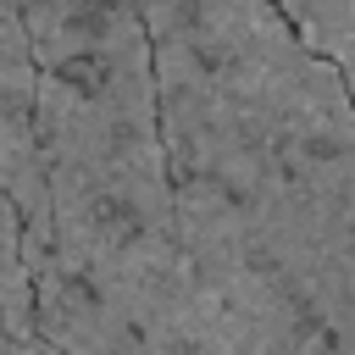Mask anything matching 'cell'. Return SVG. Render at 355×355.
Returning <instances> with one entry per match:
<instances>
[{
	"mask_svg": "<svg viewBox=\"0 0 355 355\" xmlns=\"http://www.w3.org/2000/svg\"><path fill=\"white\" fill-rule=\"evenodd\" d=\"M194 355L333 349L355 94L272 0H139Z\"/></svg>",
	"mask_w": 355,
	"mask_h": 355,
	"instance_id": "6da1fadb",
	"label": "cell"
},
{
	"mask_svg": "<svg viewBox=\"0 0 355 355\" xmlns=\"http://www.w3.org/2000/svg\"><path fill=\"white\" fill-rule=\"evenodd\" d=\"M50 239L33 322L67 355H189V277L139 0H22Z\"/></svg>",
	"mask_w": 355,
	"mask_h": 355,
	"instance_id": "7a4b0ae2",
	"label": "cell"
},
{
	"mask_svg": "<svg viewBox=\"0 0 355 355\" xmlns=\"http://www.w3.org/2000/svg\"><path fill=\"white\" fill-rule=\"evenodd\" d=\"M33 100H39V55L22 17V0H0V189L17 200L28 227V266L44 255L50 239V194H44V155L33 139Z\"/></svg>",
	"mask_w": 355,
	"mask_h": 355,
	"instance_id": "3957f363",
	"label": "cell"
},
{
	"mask_svg": "<svg viewBox=\"0 0 355 355\" xmlns=\"http://www.w3.org/2000/svg\"><path fill=\"white\" fill-rule=\"evenodd\" d=\"M0 316L22 333V338H33L39 349H44V338H39V322H33V266H28V227H22V211H17V200L0 189Z\"/></svg>",
	"mask_w": 355,
	"mask_h": 355,
	"instance_id": "277c9868",
	"label": "cell"
},
{
	"mask_svg": "<svg viewBox=\"0 0 355 355\" xmlns=\"http://www.w3.org/2000/svg\"><path fill=\"white\" fill-rule=\"evenodd\" d=\"M272 6L288 17V28L316 55H327L344 72V83L355 94V0H272Z\"/></svg>",
	"mask_w": 355,
	"mask_h": 355,
	"instance_id": "5b68a950",
	"label": "cell"
},
{
	"mask_svg": "<svg viewBox=\"0 0 355 355\" xmlns=\"http://www.w3.org/2000/svg\"><path fill=\"white\" fill-rule=\"evenodd\" d=\"M333 349H355V244H349V266H344V288L333 311Z\"/></svg>",
	"mask_w": 355,
	"mask_h": 355,
	"instance_id": "8992f818",
	"label": "cell"
},
{
	"mask_svg": "<svg viewBox=\"0 0 355 355\" xmlns=\"http://www.w3.org/2000/svg\"><path fill=\"white\" fill-rule=\"evenodd\" d=\"M0 355H39V344H33V338H22V333L0 316Z\"/></svg>",
	"mask_w": 355,
	"mask_h": 355,
	"instance_id": "52a82bcc",
	"label": "cell"
}]
</instances>
